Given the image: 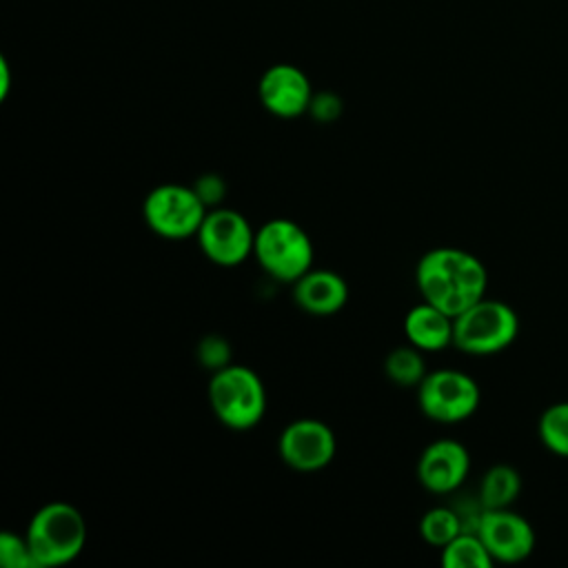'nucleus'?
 I'll use <instances>...</instances> for the list:
<instances>
[{
  "mask_svg": "<svg viewBox=\"0 0 568 568\" xmlns=\"http://www.w3.org/2000/svg\"><path fill=\"white\" fill-rule=\"evenodd\" d=\"M453 315L424 300L406 313L404 335L419 351H442L453 344Z\"/></svg>",
  "mask_w": 568,
  "mask_h": 568,
  "instance_id": "4468645a",
  "label": "nucleus"
},
{
  "mask_svg": "<svg viewBox=\"0 0 568 568\" xmlns=\"http://www.w3.org/2000/svg\"><path fill=\"white\" fill-rule=\"evenodd\" d=\"M200 359H202V364H206L209 368H213V371H217V368H222V366H226L229 364V344L222 339V337H217V335H209L202 344H200Z\"/></svg>",
  "mask_w": 568,
  "mask_h": 568,
  "instance_id": "412c9836",
  "label": "nucleus"
},
{
  "mask_svg": "<svg viewBox=\"0 0 568 568\" xmlns=\"http://www.w3.org/2000/svg\"><path fill=\"white\" fill-rule=\"evenodd\" d=\"M475 532L481 537L490 557L501 564H517L535 550L532 526L510 508H481Z\"/></svg>",
  "mask_w": 568,
  "mask_h": 568,
  "instance_id": "9d476101",
  "label": "nucleus"
},
{
  "mask_svg": "<svg viewBox=\"0 0 568 568\" xmlns=\"http://www.w3.org/2000/svg\"><path fill=\"white\" fill-rule=\"evenodd\" d=\"M209 404L226 428L251 430L266 415V388L253 368L226 364L209 379Z\"/></svg>",
  "mask_w": 568,
  "mask_h": 568,
  "instance_id": "7ed1b4c3",
  "label": "nucleus"
},
{
  "mask_svg": "<svg viewBox=\"0 0 568 568\" xmlns=\"http://www.w3.org/2000/svg\"><path fill=\"white\" fill-rule=\"evenodd\" d=\"M424 351L415 348L413 344L408 346H397L393 348L386 359H384V373L386 377L397 384V386H419L422 379L426 377V362L422 357Z\"/></svg>",
  "mask_w": 568,
  "mask_h": 568,
  "instance_id": "f3484780",
  "label": "nucleus"
},
{
  "mask_svg": "<svg viewBox=\"0 0 568 568\" xmlns=\"http://www.w3.org/2000/svg\"><path fill=\"white\" fill-rule=\"evenodd\" d=\"M193 186H195L197 195L204 200L206 206H209V204L215 206V204L222 200L224 184H222V180H220L217 175H202Z\"/></svg>",
  "mask_w": 568,
  "mask_h": 568,
  "instance_id": "5701e85b",
  "label": "nucleus"
},
{
  "mask_svg": "<svg viewBox=\"0 0 568 568\" xmlns=\"http://www.w3.org/2000/svg\"><path fill=\"white\" fill-rule=\"evenodd\" d=\"M195 237L206 260L231 268L253 255L255 229L240 211L213 206L209 209Z\"/></svg>",
  "mask_w": 568,
  "mask_h": 568,
  "instance_id": "6e6552de",
  "label": "nucleus"
},
{
  "mask_svg": "<svg viewBox=\"0 0 568 568\" xmlns=\"http://www.w3.org/2000/svg\"><path fill=\"white\" fill-rule=\"evenodd\" d=\"M280 459L300 473H315L326 468L335 453L337 439L328 424L313 417L291 422L277 439Z\"/></svg>",
  "mask_w": 568,
  "mask_h": 568,
  "instance_id": "1a4fd4ad",
  "label": "nucleus"
},
{
  "mask_svg": "<svg viewBox=\"0 0 568 568\" xmlns=\"http://www.w3.org/2000/svg\"><path fill=\"white\" fill-rule=\"evenodd\" d=\"M495 559L475 530H462L442 548L444 568H490Z\"/></svg>",
  "mask_w": 568,
  "mask_h": 568,
  "instance_id": "dca6fc26",
  "label": "nucleus"
},
{
  "mask_svg": "<svg viewBox=\"0 0 568 568\" xmlns=\"http://www.w3.org/2000/svg\"><path fill=\"white\" fill-rule=\"evenodd\" d=\"M521 493V477L508 464L490 466L479 481V506L481 508H510Z\"/></svg>",
  "mask_w": 568,
  "mask_h": 568,
  "instance_id": "2eb2a0df",
  "label": "nucleus"
},
{
  "mask_svg": "<svg viewBox=\"0 0 568 568\" xmlns=\"http://www.w3.org/2000/svg\"><path fill=\"white\" fill-rule=\"evenodd\" d=\"M253 257L268 277L293 284L313 268L315 251L308 233L297 222L273 217L255 229Z\"/></svg>",
  "mask_w": 568,
  "mask_h": 568,
  "instance_id": "20e7f679",
  "label": "nucleus"
},
{
  "mask_svg": "<svg viewBox=\"0 0 568 568\" xmlns=\"http://www.w3.org/2000/svg\"><path fill=\"white\" fill-rule=\"evenodd\" d=\"M0 564L4 568H38L27 535H16L13 530L0 532Z\"/></svg>",
  "mask_w": 568,
  "mask_h": 568,
  "instance_id": "aec40b11",
  "label": "nucleus"
},
{
  "mask_svg": "<svg viewBox=\"0 0 568 568\" xmlns=\"http://www.w3.org/2000/svg\"><path fill=\"white\" fill-rule=\"evenodd\" d=\"M9 87H11V69H9V62L0 58V100L7 98Z\"/></svg>",
  "mask_w": 568,
  "mask_h": 568,
  "instance_id": "b1692460",
  "label": "nucleus"
},
{
  "mask_svg": "<svg viewBox=\"0 0 568 568\" xmlns=\"http://www.w3.org/2000/svg\"><path fill=\"white\" fill-rule=\"evenodd\" d=\"M537 433L550 453L568 457V402L550 404L539 417Z\"/></svg>",
  "mask_w": 568,
  "mask_h": 568,
  "instance_id": "6ab92c4d",
  "label": "nucleus"
},
{
  "mask_svg": "<svg viewBox=\"0 0 568 568\" xmlns=\"http://www.w3.org/2000/svg\"><path fill=\"white\" fill-rule=\"evenodd\" d=\"M27 541L38 568L73 561L87 544L84 515L69 501H49L27 524Z\"/></svg>",
  "mask_w": 568,
  "mask_h": 568,
  "instance_id": "f03ea898",
  "label": "nucleus"
},
{
  "mask_svg": "<svg viewBox=\"0 0 568 568\" xmlns=\"http://www.w3.org/2000/svg\"><path fill=\"white\" fill-rule=\"evenodd\" d=\"M464 528L462 515L455 508L448 506H435L426 510L419 519V535L426 544L444 548L448 541H453Z\"/></svg>",
  "mask_w": 568,
  "mask_h": 568,
  "instance_id": "a211bd4d",
  "label": "nucleus"
},
{
  "mask_svg": "<svg viewBox=\"0 0 568 568\" xmlns=\"http://www.w3.org/2000/svg\"><path fill=\"white\" fill-rule=\"evenodd\" d=\"M291 286L295 306L317 317L342 311L348 300L346 280L331 268H311Z\"/></svg>",
  "mask_w": 568,
  "mask_h": 568,
  "instance_id": "ddd939ff",
  "label": "nucleus"
},
{
  "mask_svg": "<svg viewBox=\"0 0 568 568\" xmlns=\"http://www.w3.org/2000/svg\"><path fill=\"white\" fill-rule=\"evenodd\" d=\"M209 206L197 195L195 186L166 182L151 189L142 202V217L146 226L164 240L195 237Z\"/></svg>",
  "mask_w": 568,
  "mask_h": 568,
  "instance_id": "423d86ee",
  "label": "nucleus"
},
{
  "mask_svg": "<svg viewBox=\"0 0 568 568\" xmlns=\"http://www.w3.org/2000/svg\"><path fill=\"white\" fill-rule=\"evenodd\" d=\"M308 113L320 120V122H331L342 113V100L331 93V91H322V93H313Z\"/></svg>",
  "mask_w": 568,
  "mask_h": 568,
  "instance_id": "4be33fe9",
  "label": "nucleus"
},
{
  "mask_svg": "<svg viewBox=\"0 0 568 568\" xmlns=\"http://www.w3.org/2000/svg\"><path fill=\"white\" fill-rule=\"evenodd\" d=\"M470 473V455L457 439L442 437L430 442L417 459V481L435 495L457 490Z\"/></svg>",
  "mask_w": 568,
  "mask_h": 568,
  "instance_id": "f8f14e48",
  "label": "nucleus"
},
{
  "mask_svg": "<svg viewBox=\"0 0 568 568\" xmlns=\"http://www.w3.org/2000/svg\"><path fill=\"white\" fill-rule=\"evenodd\" d=\"M257 98L271 115L293 120L308 113L313 87L308 75L300 67L277 62L260 75Z\"/></svg>",
  "mask_w": 568,
  "mask_h": 568,
  "instance_id": "9b49d317",
  "label": "nucleus"
},
{
  "mask_svg": "<svg viewBox=\"0 0 568 568\" xmlns=\"http://www.w3.org/2000/svg\"><path fill=\"white\" fill-rule=\"evenodd\" d=\"M415 284L426 302L457 317L486 297L488 271L479 257L464 248L437 246L419 257Z\"/></svg>",
  "mask_w": 568,
  "mask_h": 568,
  "instance_id": "f257e3e1",
  "label": "nucleus"
},
{
  "mask_svg": "<svg viewBox=\"0 0 568 568\" xmlns=\"http://www.w3.org/2000/svg\"><path fill=\"white\" fill-rule=\"evenodd\" d=\"M519 333V317L501 300L481 297L453 322V346L468 355H495L508 348Z\"/></svg>",
  "mask_w": 568,
  "mask_h": 568,
  "instance_id": "39448f33",
  "label": "nucleus"
},
{
  "mask_svg": "<svg viewBox=\"0 0 568 568\" xmlns=\"http://www.w3.org/2000/svg\"><path fill=\"white\" fill-rule=\"evenodd\" d=\"M477 382L457 368L428 371L417 386L419 410L439 424H457L468 419L479 408Z\"/></svg>",
  "mask_w": 568,
  "mask_h": 568,
  "instance_id": "0eeeda50",
  "label": "nucleus"
}]
</instances>
